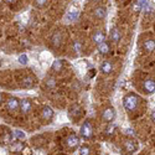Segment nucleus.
<instances>
[{
    "label": "nucleus",
    "mask_w": 155,
    "mask_h": 155,
    "mask_svg": "<svg viewBox=\"0 0 155 155\" xmlns=\"http://www.w3.org/2000/svg\"><path fill=\"white\" fill-rule=\"evenodd\" d=\"M127 135H134L135 133H134V130H133V129L132 128H128V129H125V132H124Z\"/></svg>",
    "instance_id": "obj_29"
},
{
    "label": "nucleus",
    "mask_w": 155,
    "mask_h": 155,
    "mask_svg": "<svg viewBox=\"0 0 155 155\" xmlns=\"http://www.w3.org/2000/svg\"><path fill=\"white\" fill-rule=\"evenodd\" d=\"M80 155H91V149H89V147H87V145L81 147V149H80Z\"/></svg>",
    "instance_id": "obj_21"
},
{
    "label": "nucleus",
    "mask_w": 155,
    "mask_h": 155,
    "mask_svg": "<svg viewBox=\"0 0 155 155\" xmlns=\"http://www.w3.org/2000/svg\"><path fill=\"white\" fill-rule=\"evenodd\" d=\"M11 137L12 138H16V139H22V138H25V134L21 132V130H14V132H12L11 133Z\"/></svg>",
    "instance_id": "obj_22"
},
{
    "label": "nucleus",
    "mask_w": 155,
    "mask_h": 155,
    "mask_svg": "<svg viewBox=\"0 0 155 155\" xmlns=\"http://www.w3.org/2000/svg\"><path fill=\"white\" fill-rule=\"evenodd\" d=\"M104 133H106V135H107V137H110V135H113V134L115 133V125H114V124H109V125L106 128Z\"/></svg>",
    "instance_id": "obj_20"
},
{
    "label": "nucleus",
    "mask_w": 155,
    "mask_h": 155,
    "mask_svg": "<svg viewBox=\"0 0 155 155\" xmlns=\"http://www.w3.org/2000/svg\"><path fill=\"white\" fill-rule=\"evenodd\" d=\"M32 84H34V80H32V77H28V78H25V80H24V87L29 88V87H31Z\"/></svg>",
    "instance_id": "obj_23"
},
{
    "label": "nucleus",
    "mask_w": 155,
    "mask_h": 155,
    "mask_svg": "<svg viewBox=\"0 0 155 155\" xmlns=\"http://www.w3.org/2000/svg\"><path fill=\"white\" fill-rule=\"evenodd\" d=\"M98 51H99L102 55H107V54H109V51H110V46H109V44H108L107 41L102 42L101 45H98Z\"/></svg>",
    "instance_id": "obj_15"
},
{
    "label": "nucleus",
    "mask_w": 155,
    "mask_h": 155,
    "mask_svg": "<svg viewBox=\"0 0 155 155\" xmlns=\"http://www.w3.org/2000/svg\"><path fill=\"white\" fill-rule=\"evenodd\" d=\"M21 151H22V155H31V150L29 148H24Z\"/></svg>",
    "instance_id": "obj_30"
},
{
    "label": "nucleus",
    "mask_w": 155,
    "mask_h": 155,
    "mask_svg": "<svg viewBox=\"0 0 155 155\" xmlns=\"http://www.w3.org/2000/svg\"><path fill=\"white\" fill-rule=\"evenodd\" d=\"M46 86H47L48 88H54V87L56 86V81H55V78H48V80L46 81Z\"/></svg>",
    "instance_id": "obj_25"
},
{
    "label": "nucleus",
    "mask_w": 155,
    "mask_h": 155,
    "mask_svg": "<svg viewBox=\"0 0 155 155\" xmlns=\"http://www.w3.org/2000/svg\"><path fill=\"white\" fill-rule=\"evenodd\" d=\"M106 15H107V10H106V8L98 6V8L94 9V18H96V19L102 20V19H104V18H106Z\"/></svg>",
    "instance_id": "obj_12"
},
{
    "label": "nucleus",
    "mask_w": 155,
    "mask_h": 155,
    "mask_svg": "<svg viewBox=\"0 0 155 155\" xmlns=\"http://www.w3.org/2000/svg\"><path fill=\"white\" fill-rule=\"evenodd\" d=\"M144 50L147 51V52H153V51L155 50V40H153V38H149V40H147L143 45Z\"/></svg>",
    "instance_id": "obj_14"
},
{
    "label": "nucleus",
    "mask_w": 155,
    "mask_h": 155,
    "mask_svg": "<svg viewBox=\"0 0 155 155\" xmlns=\"http://www.w3.org/2000/svg\"><path fill=\"white\" fill-rule=\"evenodd\" d=\"M20 110H21V113H24V114L29 113V112L31 110V102H30L29 99H22V101L20 102Z\"/></svg>",
    "instance_id": "obj_10"
},
{
    "label": "nucleus",
    "mask_w": 155,
    "mask_h": 155,
    "mask_svg": "<svg viewBox=\"0 0 155 155\" xmlns=\"http://www.w3.org/2000/svg\"><path fill=\"white\" fill-rule=\"evenodd\" d=\"M61 41H62V38H61V34L60 32H56L54 36H52V45L55 47H58L61 45Z\"/></svg>",
    "instance_id": "obj_17"
},
{
    "label": "nucleus",
    "mask_w": 155,
    "mask_h": 155,
    "mask_svg": "<svg viewBox=\"0 0 155 155\" xmlns=\"http://www.w3.org/2000/svg\"><path fill=\"white\" fill-rule=\"evenodd\" d=\"M78 16H80L78 11H71V12H68V14L66 15V20L67 21H74V20L78 19Z\"/></svg>",
    "instance_id": "obj_18"
},
{
    "label": "nucleus",
    "mask_w": 155,
    "mask_h": 155,
    "mask_svg": "<svg viewBox=\"0 0 155 155\" xmlns=\"http://www.w3.org/2000/svg\"><path fill=\"white\" fill-rule=\"evenodd\" d=\"M52 117H54V110H52V108H50L48 106H45V107L42 108V110H41V118H42L45 122H48V120L52 119Z\"/></svg>",
    "instance_id": "obj_6"
},
{
    "label": "nucleus",
    "mask_w": 155,
    "mask_h": 155,
    "mask_svg": "<svg viewBox=\"0 0 155 155\" xmlns=\"http://www.w3.org/2000/svg\"><path fill=\"white\" fill-rule=\"evenodd\" d=\"M6 108L9 109V110H11V112H14V110H16L18 108H20V101L18 99V98H10L8 102H6Z\"/></svg>",
    "instance_id": "obj_7"
},
{
    "label": "nucleus",
    "mask_w": 155,
    "mask_h": 155,
    "mask_svg": "<svg viewBox=\"0 0 155 155\" xmlns=\"http://www.w3.org/2000/svg\"><path fill=\"white\" fill-rule=\"evenodd\" d=\"M80 134L82 138L84 139H91L93 135V130H92V127L89 124V122H84L80 129Z\"/></svg>",
    "instance_id": "obj_2"
},
{
    "label": "nucleus",
    "mask_w": 155,
    "mask_h": 155,
    "mask_svg": "<svg viewBox=\"0 0 155 155\" xmlns=\"http://www.w3.org/2000/svg\"><path fill=\"white\" fill-rule=\"evenodd\" d=\"M48 2H46V0H37V2H35V6L37 8H44L47 5Z\"/></svg>",
    "instance_id": "obj_24"
},
{
    "label": "nucleus",
    "mask_w": 155,
    "mask_h": 155,
    "mask_svg": "<svg viewBox=\"0 0 155 155\" xmlns=\"http://www.w3.org/2000/svg\"><path fill=\"white\" fill-rule=\"evenodd\" d=\"M99 70H101V72H102V73L108 74V73H110V72L113 71V64H112L109 61H104V62H103V63L101 64Z\"/></svg>",
    "instance_id": "obj_11"
},
{
    "label": "nucleus",
    "mask_w": 155,
    "mask_h": 155,
    "mask_svg": "<svg viewBox=\"0 0 155 155\" xmlns=\"http://www.w3.org/2000/svg\"><path fill=\"white\" fill-rule=\"evenodd\" d=\"M0 103H2V94H0Z\"/></svg>",
    "instance_id": "obj_32"
},
{
    "label": "nucleus",
    "mask_w": 155,
    "mask_h": 155,
    "mask_svg": "<svg viewBox=\"0 0 155 155\" xmlns=\"http://www.w3.org/2000/svg\"><path fill=\"white\" fill-rule=\"evenodd\" d=\"M104 40H106V36H104V34H103L102 31H96V32H93V35H92V41H93L96 45H101L102 42H104Z\"/></svg>",
    "instance_id": "obj_9"
},
{
    "label": "nucleus",
    "mask_w": 155,
    "mask_h": 155,
    "mask_svg": "<svg viewBox=\"0 0 155 155\" xmlns=\"http://www.w3.org/2000/svg\"><path fill=\"white\" fill-rule=\"evenodd\" d=\"M151 120H153V122L155 123V109H154V110L151 112Z\"/></svg>",
    "instance_id": "obj_31"
},
{
    "label": "nucleus",
    "mask_w": 155,
    "mask_h": 155,
    "mask_svg": "<svg viewBox=\"0 0 155 155\" xmlns=\"http://www.w3.org/2000/svg\"><path fill=\"white\" fill-rule=\"evenodd\" d=\"M143 88L147 93H153L155 92V80L154 78H147L143 82Z\"/></svg>",
    "instance_id": "obj_5"
},
{
    "label": "nucleus",
    "mask_w": 155,
    "mask_h": 155,
    "mask_svg": "<svg viewBox=\"0 0 155 155\" xmlns=\"http://www.w3.org/2000/svg\"><path fill=\"white\" fill-rule=\"evenodd\" d=\"M80 144V138L78 135H76V134H71L66 138V147L70 148V149H73L76 148L77 145Z\"/></svg>",
    "instance_id": "obj_4"
},
{
    "label": "nucleus",
    "mask_w": 155,
    "mask_h": 155,
    "mask_svg": "<svg viewBox=\"0 0 155 155\" xmlns=\"http://www.w3.org/2000/svg\"><path fill=\"white\" fill-rule=\"evenodd\" d=\"M114 117H115V112H114V109L112 107H108V108H106L102 112V119L104 120L106 123L113 122Z\"/></svg>",
    "instance_id": "obj_3"
},
{
    "label": "nucleus",
    "mask_w": 155,
    "mask_h": 155,
    "mask_svg": "<svg viewBox=\"0 0 155 155\" xmlns=\"http://www.w3.org/2000/svg\"><path fill=\"white\" fill-rule=\"evenodd\" d=\"M22 149H24V148H22V145H21L20 143L14 144V145L11 147V150H12V151H19V150H22Z\"/></svg>",
    "instance_id": "obj_27"
},
{
    "label": "nucleus",
    "mask_w": 155,
    "mask_h": 155,
    "mask_svg": "<svg viewBox=\"0 0 155 155\" xmlns=\"http://www.w3.org/2000/svg\"><path fill=\"white\" fill-rule=\"evenodd\" d=\"M110 41L112 42H114V44H117V42H119V40H120V31L117 29V28H114V29H112V31H110Z\"/></svg>",
    "instance_id": "obj_13"
},
{
    "label": "nucleus",
    "mask_w": 155,
    "mask_h": 155,
    "mask_svg": "<svg viewBox=\"0 0 155 155\" xmlns=\"http://www.w3.org/2000/svg\"><path fill=\"white\" fill-rule=\"evenodd\" d=\"M135 149H137V143H135L134 140L128 139V140H125V141H124V150H125L128 154L134 153V151H135Z\"/></svg>",
    "instance_id": "obj_8"
},
{
    "label": "nucleus",
    "mask_w": 155,
    "mask_h": 155,
    "mask_svg": "<svg viewBox=\"0 0 155 155\" xmlns=\"http://www.w3.org/2000/svg\"><path fill=\"white\" fill-rule=\"evenodd\" d=\"M139 102H140V98L134 94V93H129L127 94L124 98H123V106L124 108L128 110V112H133L138 108L139 106Z\"/></svg>",
    "instance_id": "obj_1"
},
{
    "label": "nucleus",
    "mask_w": 155,
    "mask_h": 155,
    "mask_svg": "<svg viewBox=\"0 0 155 155\" xmlns=\"http://www.w3.org/2000/svg\"><path fill=\"white\" fill-rule=\"evenodd\" d=\"M81 42L78 41H74L73 42V50H74V52H81Z\"/></svg>",
    "instance_id": "obj_26"
},
{
    "label": "nucleus",
    "mask_w": 155,
    "mask_h": 155,
    "mask_svg": "<svg viewBox=\"0 0 155 155\" xmlns=\"http://www.w3.org/2000/svg\"><path fill=\"white\" fill-rule=\"evenodd\" d=\"M62 66H63L62 61H61V60H56V61H54V63H52V70L56 71V72H58V71L62 70Z\"/></svg>",
    "instance_id": "obj_19"
},
{
    "label": "nucleus",
    "mask_w": 155,
    "mask_h": 155,
    "mask_svg": "<svg viewBox=\"0 0 155 155\" xmlns=\"http://www.w3.org/2000/svg\"><path fill=\"white\" fill-rule=\"evenodd\" d=\"M144 6H145V8L148 6V2H143V0H139V2H134V3H133V10H134L135 12L141 11V9H143Z\"/></svg>",
    "instance_id": "obj_16"
},
{
    "label": "nucleus",
    "mask_w": 155,
    "mask_h": 155,
    "mask_svg": "<svg viewBox=\"0 0 155 155\" xmlns=\"http://www.w3.org/2000/svg\"><path fill=\"white\" fill-rule=\"evenodd\" d=\"M19 62L22 63V64L28 63V56H26V55H21V56L19 57Z\"/></svg>",
    "instance_id": "obj_28"
}]
</instances>
